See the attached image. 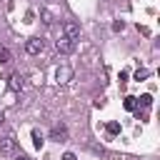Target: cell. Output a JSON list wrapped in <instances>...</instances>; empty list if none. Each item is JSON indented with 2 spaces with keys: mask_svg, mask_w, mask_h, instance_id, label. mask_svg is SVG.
Returning <instances> with one entry per match:
<instances>
[{
  "mask_svg": "<svg viewBox=\"0 0 160 160\" xmlns=\"http://www.w3.org/2000/svg\"><path fill=\"white\" fill-rule=\"evenodd\" d=\"M15 152H18V140H15L12 135L0 138V155H2V158H10V155H15Z\"/></svg>",
  "mask_w": 160,
  "mask_h": 160,
  "instance_id": "obj_1",
  "label": "cell"
},
{
  "mask_svg": "<svg viewBox=\"0 0 160 160\" xmlns=\"http://www.w3.org/2000/svg\"><path fill=\"white\" fill-rule=\"evenodd\" d=\"M42 48H45V40L42 38H28V42H25V52L28 55H40L42 52Z\"/></svg>",
  "mask_w": 160,
  "mask_h": 160,
  "instance_id": "obj_2",
  "label": "cell"
},
{
  "mask_svg": "<svg viewBox=\"0 0 160 160\" xmlns=\"http://www.w3.org/2000/svg\"><path fill=\"white\" fill-rule=\"evenodd\" d=\"M55 48H58V52H62V55H70V52H75V48H78V40H70V38H60L58 42H55Z\"/></svg>",
  "mask_w": 160,
  "mask_h": 160,
  "instance_id": "obj_3",
  "label": "cell"
},
{
  "mask_svg": "<svg viewBox=\"0 0 160 160\" xmlns=\"http://www.w3.org/2000/svg\"><path fill=\"white\" fill-rule=\"evenodd\" d=\"M62 32H65V38L78 40V38H80V25L72 22V20H68V22H62Z\"/></svg>",
  "mask_w": 160,
  "mask_h": 160,
  "instance_id": "obj_4",
  "label": "cell"
},
{
  "mask_svg": "<svg viewBox=\"0 0 160 160\" xmlns=\"http://www.w3.org/2000/svg\"><path fill=\"white\" fill-rule=\"evenodd\" d=\"M50 138H52V140H58V142H65V140H68V128H65L62 122L52 125V130H50Z\"/></svg>",
  "mask_w": 160,
  "mask_h": 160,
  "instance_id": "obj_5",
  "label": "cell"
},
{
  "mask_svg": "<svg viewBox=\"0 0 160 160\" xmlns=\"http://www.w3.org/2000/svg\"><path fill=\"white\" fill-rule=\"evenodd\" d=\"M8 80H10V88H12V90H20V88H22V75H20V72H12Z\"/></svg>",
  "mask_w": 160,
  "mask_h": 160,
  "instance_id": "obj_6",
  "label": "cell"
},
{
  "mask_svg": "<svg viewBox=\"0 0 160 160\" xmlns=\"http://www.w3.org/2000/svg\"><path fill=\"white\" fill-rule=\"evenodd\" d=\"M10 60H12V52L5 45H0V62H10Z\"/></svg>",
  "mask_w": 160,
  "mask_h": 160,
  "instance_id": "obj_7",
  "label": "cell"
},
{
  "mask_svg": "<svg viewBox=\"0 0 160 160\" xmlns=\"http://www.w3.org/2000/svg\"><path fill=\"white\" fill-rule=\"evenodd\" d=\"M68 78H70V68H60L58 70V82H68Z\"/></svg>",
  "mask_w": 160,
  "mask_h": 160,
  "instance_id": "obj_8",
  "label": "cell"
},
{
  "mask_svg": "<svg viewBox=\"0 0 160 160\" xmlns=\"http://www.w3.org/2000/svg\"><path fill=\"white\" fill-rule=\"evenodd\" d=\"M122 105H125V110H135V108H138V98H132V95H128Z\"/></svg>",
  "mask_w": 160,
  "mask_h": 160,
  "instance_id": "obj_9",
  "label": "cell"
},
{
  "mask_svg": "<svg viewBox=\"0 0 160 160\" xmlns=\"http://www.w3.org/2000/svg\"><path fill=\"white\" fill-rule=\"evenodd\" d=\"M138 105L150 108V105H152V95H140V98H138Z\"/></svg>",
  "mask_w": 160,
  "mask_h": 160,
  "instance_id": "obj_10",
  "label": "cell"
},
{
  "mask_svg": "<svg viewBox=\"0 0 160 160\" xmlns=\"http://www.w3.org/2000/svg\"><path fill=\"white\" fill-rule=\"evenodd\" d=\"M32 142H35V148H38V150L42 148V138H40V132H38V130H32Z\"/></svg>",
  "mask_w": 160,
  "mask_h": 160,
  "instance_id": "obj_11",
  "label": "cell"
},
{
  "mask_svg": "<svg viewBox=\"0 0 160 160\" xmlns=\"http://www.w3.org/2000/svg\"><path fill=\"white\" fill-rule=\"evenodd\" d=\"M145 78H150V70H145V68H142V70H138V72H135V80H145Z\"/></svg>",
  "mask_w": 160,
  "mask_h": 160,
  "instance_id": "obj_12",
  "label": "cell"
},
{
  "mask_svg": "<svg viewBox=\"0 0 160 160\" xmlns=\"http://www.w3.org/2000/svg\"><path fill=\"white\" fill-rule=\"evenodd\" d=\"M108 132H110V135H118V132H120V125H118V122H108Z\"/></svg>",
  "mask_w": 160,
  "mask_h": 160,
  "instance_id": "obj_13",
  "label": "cell"
},
{
  "mask_svg": "<svg viewBox=\"0 0 160 160\" xmlns=\"http://www.w3.org/2000/svg\"><path fill=\"white\" fill-rule=\"evenodd\" d=\"M42 22H45V25H52V15H50L48 10H42Z\"/></svg>",
  "mask_w": 160,
  "mask_h": 160,
  "instance_id": "obj_14",
  "label": "cell"
},
{
  "mask_svg": "<svg viewBox=\"0 0 160 160\" xmlns=\"http://www.w3.org/2000/svg\"><path fill=\"white\" fill-rule=\"evenodd\" d=\"M112 30H115V32L125 30V22H122V20H115V22H112Z\"/></svg>",
  "mask_w": 160,
  "mask_h": 160,
  "instance_id": "obj_15",
  "label": "cell"
},
{
  "mask_svg": "<svg viewBox=\"0 0 160 160\" xmlns=\"http://www.w3.org/2000/svg\"><path fill=\"white\" fill-rule=\"evenodd\" d=\"M62 160H75V155H72V152H65V155H62Z\"/></svg>",
  "mask_w": 160,
  "mask_h": 160,
  "instance_id": "obj_16",
  "label": "cell"
},
{
  "mask_svg": "<svg viewBox=\"0 0 160 160\" xmlns=\"http://www.w3.org/2000/svg\"><path fill=\"white\" fill-rule=\"evenodd\" d=\"M15 160H32L30 155H15Z\"/></svg>",
  "mask_w": 160,
  "mask_h": 160,
  "instance_id": "obj_17",
  "label": "cell"
},
{
  "mask_svg": "<svg viewBox=\"0 0 160 160\" xmlns=\"http://www.w3.org/2000/svg\"><path fill=\"white\" fill-rule=\"evenodd\" d=\"M2 122H5V115H2V112H0V125H2Z\"/></svg>",
  "mask_w": 160,
  "mask_h": 160,
  "instance_id": "obj_18",
  "label": "cell"
}]
</instances>
